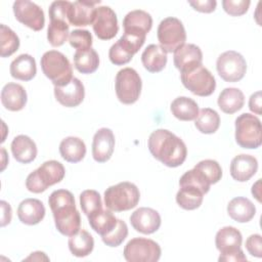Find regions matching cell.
<instances>
[{"instance_id": "6da1fadb", "label": "cell", "mask_w": 262, "mask_h": 262, "mask_svg": "<svg viewBox=\"0 0 262 262\" xmlns=\"http://www.w3.org/2000/svg\"><path fill=\"white\" fill-rule=\"evenodd\" d=\"M148 149L155 159L170 168L182 165L187 156L183 140L166 129H157L149 135Z\"/></svg>"}, {"instance_id": "7a4b0ae2", "label": "cell", "mask_w": 262, "mask_h": 262, "mask_svg": "<svg viewBox=\"0 0 262 262\" xmlns=\"http://www.w3.org/2000/svg\"><path fill=\"white\" fill-rule=\"evenodd\" d=\"M66 174L61 163L50 160L44 162L38 169L30 173L26 179V187L34 193H41L49 186L60 182Z\"/></svg>"}, {"instance_id": "3957f363", "label": "cell", "mask_w": 262, "mask_h": 262, "mask_svg": "<svg viewBox=\"0 0 262 262\" xmlns=\"http://www.w3.org/2000/svg\"><path fill=\"white\" fill-rule=\"evenodd\" d=\"M139 199L140 192L138 187L128 181L112 185L104 191V205L114 212H123L135 208Z\"/></svg>"}, {"instance_id": "277c9868", "label": "cell", "mask_w": 262, "mask_h": 262, "mask_svg": "<svg viewBox=\"0 0 262 262\" xmlns=\"http://www.w3.org/2000/svg\"><path fill=\"white\" fill-rule=\"evenodd\" d=\"M41 69L54 86H64L74 78L70 60L57 50H49L42 55Z\"/></svg>"}, {"instance_id": "5b68a950", "label": "cell", "mask_w": 262, "mask_h": 262, "mask_svg": "<svg viewBox=\"0 0 262 262\" xmlns=\"http://www.w3.org/2000/svg\"><path fill=\"white\" fill-rule=\"evenodd\" d=\"M235 141L248 149L257 148L262 143L261 122L258 117L244 113L235 119Z\"/></svg>"}, {"instance_id": "8992f818", "label": "cell", "mask_w": 262, "mask_h": 262, "mask_svg": "<svg viewBox=\"0 0 262 262\" xmlns=\"http://www.w3.org/2000/svg\"><path fill=\"white\" fill-rule=\"evenodd\" d=\"M183 86L198 96H209L216 88V80L212 73L203 64L180 73Z\"/></svg>"}, {"instance_id": "52a82bcc", "label": "cell", "mask_w": 262, "mask_h": 262, "mask_svg": "<svg viewBox=\"0 0 262 262\" xmlns=\"http://www.w3.org/2000/svg\"><path fill=\"white\" fill-rule=\"evenodd\" d=\"M142 82L138 73L132 68H124L117 73L115 89L118 99L124 104L137 101L141 93Z\"/></svg>"}, {"instance_id": "ba28073f", "label": "cell", "mask_w": 262, "mask_h": 262, "mask_svg": "<svg viewBox=\"0 0 262 262\" xmlns=\"http://www.w3.org/2000/svg\"><path fill=\"white\" fill-rule=\"evenodd\" d=\"M160 46L168 53L175 52L179 47L185 44L186 33L180 19L169 16L164 18L157 31Z\"/></svg>"}, {"instance_id": "9c48e42d", "label": "cell", "mask_w": 262, "mask_h": 262, "mask_svg": "<svg viewBox=\"0 0 262 262\" xmlns=\"http://www.w3.org/2000/svg\"><path fill=\"white\" fill-rule=\"evenodd\" d=\"M161 253V247L155 241L134 237L127 243L123 254L128 262H157Z\"/></svg>"}, {"instance_id": "30bf717a", "label": "cell", "mask_w": 262, "mask_h": 262, "mask_svg": "<svg viewBox=\"0 0 262 262\" xmlns=\"http://www.w3.org/2000/svg\"><path fill=\"white\" fill-rule=\"evenodd\" d=\"M216 69L221 79L234 83L244 78L247 72V62L241 53L228 50L218 56Z\"/></svg>"}, {"instance_id": "8fae6325", "label": "cell", "mask_w": 262, "mask_h": 262, "mask_svg": "<svg viewBox=\"0 0 262 262\" xmlns=\"http://www.w3.org/2000/svg\"><path fill=\"white\" fill-rule=\"evenodd\" d=\"M12 8L15 18L26 27L33 31H40L44 28V11L36 3L28 0H17L13 3Z\"/></svg>"}, {"instance_id": "7c38bea8", "label": "cell", "mask_w": 262, "mask_h": 262, "mask_svg": "<svg viewBox=\"0 0 262 262\" xmlns=\"http://www.w3.org/2000/svg\"><path fill=\"white\" fill-rule=\"evenodd\" d=\"M56 229L67 236L77 233L81 228V216L76 204L67 205L52 211Z\"/></svg>"}, {"instance_id": "4fadbf2b", "label": "cell", "mask_w": 262, "mask_h": 262, "mask_svg": "<svg viewBox=\"0 0 262 262\" xmlns=\"http://www.w3.org/2000/svg\"><path fill=\"white\" fill-rule=\"evenodd\" d=\"M95 35L101 40L113 39L118 31V18L115 11L108 6H99L96 9L95 18L92 24Z\"/></svg>"}, {"instance_id": "5bb4252c", "label": "cell", "mask_w": 262, "mask_h": 262, "mask_svg": "<svg viewBox=\"0 0 262 262\" xmlns=\"http://www.w3.org/2000/svg\"><path fill=\"white\" fill-rule=\"evenodd\" d=\"M152 27V18L144 10L136 9L128 12L123 19L124 34L145 39Z\"/></svg>"}, {"instance_id": "9a60e30c", "label": "cell", "mask_w": 262, "mask_h": 262, "mask_svg": "<svg viewBox=\"0 0 262 262\" xmlns=\"http://www.w3.org/2000/svg\"><path fill=\"white\" fill-rule=\"evenodd\" d=\"M100 1L78 0L71 3L68 13L69 24L75 27H85L93 24L96 13V5Z\"/></svg>"}, {"instance_id": "2e32d148", "label": "cell", "mask_w": 262, "mask_h": 262, "mask_svg": "<svg viewBox=\"0 0 262 262\" xmlns=\"http://www.w3.org/2000/svg\"><path fill=\"white\" fill-rule=\"evenodd\" d=\"M130 223L136 231L143 234H150L160 228L161 216L158 211L142 207L131 214Z\"/></svg>"}, {"instance_id": "e0dca14e", "label": "cell", "mask_w": 262, "mask_h": 262, "mask_svg": "<svg viewBox=\"0 0 262 262\" xmlns=\"http://www.w3.org/2000/svg\"><path fill=\"white\" fill-rule=\"evenodd\" d=\"M55 99L66 107L78 106L85 97V88L78 78H73L64 86H54Z\"/></svg>"}, {"instance_id": "ac0fdd59", "label": "cell", "mask_w": 262, "mask_h": 262, "mask_svg": "<svg viewBox=\"0 0 262 262\" xmlns=\"http://www.w3.org/2000/svg\"><path fill=\"white\" fill-rule=\"evenodd\" d=\"M115 148V135L108 128L98 129L92 141V157L98 163L107 162Z\"/></svg>"}, {"instance_id": "d6986e66", "label": "cell", "mask_w": 262, "mask_h": 262, "mask_svg": "<svg viewBox=\"0 0 262 262\" xmlns=\"http://www.w3.org/2000/svg\"><path fill=\"white\" fill-rule=\"evenodd\" d=\"M242 233L233 226H224L219 229L215 236V245L220 252V256H225L243 251Z\"/></svg>"}, {"instance_id": "ffe728a7", "label": "cell", "mask_w": 262, "mask_h": 262, "mask_svg": "<svg viewBox=\"0 0 262 262\" xmlns=\"http://www.w3.org/2000/svg\"><path fill=\"white\" fill-rule=\"evenodd\" d=\"M173 61L176 69L182 73L203 64V53L201 48L195 44H184L174 52Z\"/></svg>"}, {"instance_id": "44dd1931", "label": "cell", "mask_w": 262, "mask_h": 262, "mask_svg": "<svg viewBox=\"0 0 262 262\" xmlns=\"http://www.w3.org/2000/svg\"><path fill=\"white\" fill-rule=\"evenodd\" d=\"M258 170V161L251 155H238L231 160L230 175L238 182H246L253 177Z\"/></svg>"}, {"instance_id": "7402d4cb", "label": "cell", "mask_w": 262, "mask_h": 262, "mask_svg": "<svg viewBox=\"0 0 262 262\" xmlns=\"http://www.w3.org/2000/svg\"><path fill=\"white\" fill-rule=\"evenodd\" d=\"M27 100V92L19 84L7 83L1 90V102L8 111L18 112L23 110Z\"/></svg>"}, {"instance_id": "603a6c76", "label": "cell", "mask_w": 262, "mask_h": 262, "mask_svg": "<svg viewBox=\"0 0 262 262\" xmlns=\"http://www.w3.org/2000/svg\"><path fill=\"white\" fill-rule=\"evenodd\" d=\"M45 216V207L40 200L26 199L20 202L17 208V217L19 221L27 225H35L43 220Z\"/></svg>"}, {"instance_id": "cb8c5ba5", "label": "cell", "mask_w": 262, "mask_h": 262, "mask_svg": "<svg viewBox=\"0 0 262 262\" xmlns=\"http://www.w3.org/2000/svg\"><path fill=\"white\" fill-rule=\"evenodd\" d=\"M11 152L13 158L21 164H29L37 157V145L33 139L27 135H17L11 142Z\"/></svg>"}, {"instance_id": "d4e9b609", "label": "cell", "mask_w": 262, "mask_h": 262, "mask_svg": "<svg viewBox=\"0 0 262 262\" xmlns=\"http://www.w3.org/2000/svg\"><path fill=\"white\" fill-rule=\"evenodd\" d=\"M10 75L20 81H30L37 74L35 58L30 54H20L10 63Z\"/></svg>"}, {"instance_id": "484cf974", "label": "cell", "mask_w": 262, "mask_h": 262, "mask_svg": "<svg viewBox=\"0 0 262 262\" xmlns=\"http://www.w3.org/2000/svg\"><path fill=\"white\" fill-rule=\"evenodd\" d=\"M227 213L231 219L239 223L251 221L255 214V205L247 198L237 196L232 199L227 205Z\"/></svg>"}, {"instance_id": "4316f807", "label": "cell", "mask_w": 262, "mask_h": 262, "mask_svg": "<svg viewBox=\"0 0 262 262\" xmlns=\"http://www.w3.org/2000/svg\"><path fill=\"white\" fill-rule=\"evenodd\" d=\"M167 52L157 44L148 45L141 54V62L149 73H159L167 64Z\"/></svg>"}, {"instance_id": "83f0119b", "label": "cell", "mask_w": 262, "mask_h": 262, "mask_svg": "<svg viewBox=\"0 0 262 262\" xmlns=\"http://www.w3.org/2000/svg\"><path fill=\"white\" fill-rule=\"evenodd\" d=\"M217 103L223 113L231 115L244 106L245 96L238 88H225L220 92Z\"/></svg>"}, {"instance_id": "f1b7e54d", "label": "cell", "mask_w": 262, "mask_h": 262, "mask_svg": "<svg viewBox=\"0 0 262 262\" xmlns=\"http://www.w3.org/2000/svg\"><path fill=\"white\" fill-rule=\"evenodd\" d=\"M59 152L61 158L67 162L78 163L82 161L86 155V145L79 137L69 136L61 140Z\"/></svg>"}, {"instance_id": "f546056e", "label": "cell", "mask_w": 262, "mask_h": 262, "mask_svg": "<svg viewBox=\"0 0 262 262\" xmlns=\"http://www.w3.org/2000/svg\"><path fill=\"white\" fill-rule=\"evenodd\" d=\"M172 115L180 121H193L199 115L198 103L186 96H179L175 98L170 106Z\"/></svg>"}, {"instance_id": "4dcf8cb0", "label": "cell", "mask_w": 262, "mask_h": 262, "mask_svg": "<svg viewBox=\"0 0 262 262\" xmlns=\"http://www.w3.org/2000/svg\"><path fill=\"white\" fill-rule=\"evenodd\" d=\"M88 222L91 228L98 233L99 235L103 236L110 233L117 225L118 219L108 209H101L91 215L88 216Z\"/></svg>"}, {"instance_id": "1f68e13d", "label": "cell", "mask_w": 262, "mask_h": 262, "mask_svg": "<svg viewBox=\"0 0 262 262\" xmlns=\"http://www.w3.org/2000/svg\"><path fill=\"white\" fill-rule=\"evenodd\" d=\"M69 249L71 253L79 258L88 256L94 248L93 236L85 229H80L77 233L70 236Z\"/></svg>"}, {"instance_id": "d6a6232c", "label": "cell", "mask_w": 262, "mask_h": 262, "mask_svg": "<svg viewBox=\"0 0 262 262\" xmlns=\"http://www.w3.org/2000/svg\"><path fill=\"white\" fill-rule=\"evenodd\" d=\"M73 58L76 70L82 74H92L98 69L99 57L93 48L83 51L76 50Z\"/></svg>"}, {"instance_id": "836d02e7", "label": "cell", "mask_w": 262, "mask_h": 262, "mask_svg": "<svg viewBox=\"0 0 262 262\" xmlns=\"http://www.w3.org/2000/svg\"><path fill=\"white\" fill-rule=\"evenodd\" d=\"M204 199V193L196 187L190 185L180 186L176 194V202L184 210H195L198 209Z\"/></svg>"}, {"instance_id": "e575fe53", "label": "cell", "mask_w": 262, "mask_h": 262, "mask_svg": "<svg viewBox=\"0 0 262 262\" xmlns=\"http://www.w3.org/2000/svg\"><path fill=\"white\" fill-rule=\"evenodd\" d=\"M194 126L201 133L213 134L220 126V117L215 110L204 107L199 112L194 120Z\"/></svg>"}, {"instance_id": "d590c367", "label": "cell", "mask_w": 262, "mask_h": 262, "mask_svg": "<svg viewBox=\"0 0 262 262\" xmlns=\"http://www.w3.org/2000/svg\"><path fill=\"white\" fill-rule=\"evenodd\" d=\"M70 36V24L61 19H50L47 29L48 42L53 47H58L64 44Z\"/></svg>"}, {"instance_id": "8d00e7d4", "label": "cell", "mask_w": 262, "mask_h": 262, "mask_svg": "<svg viewBox=\"0 0 262 262\" xmlns=\"http://www.w3.org/2000/svg\"><path fill=\"white\" fill-rule=\"evenodd\" d=\"M0 55L1 57H8L12 55L19 47V38L7 26L0 25Z\"/></svg>"}, {"instance_id": "74e56055", "label": "cell", "mask_w": 262, "mask_h": 262, "mask_svg": "<svg viewBox=\"0 0 262 262\" xmlns=\"http://www.w3.org/2000/svg\"><path fill=\"white\" fill-rule=\"evenodd\" d=\"M184 185H190V186L196 187L204 194H206L210 190L211 183L203 172H201L199 169L193 167V169L188 170L180 177L179 186H184Z\"/></svg>"}, {"instance_id": "f35d334b", "label": "cell", "mask_w": 262, "mask_h": 262, "mask_svg": "<svg viewBox=\"0 0 262 262\" xmlns=\"http://www.w3.org/2000/svg\"><path fill=\"white\" fill-rule=\"evenodd\" d=\"M80 206L83 213L88 217L102 209L101 196L94 189H86L80 194Z\"/></svg>"}, {"instance_id": "ab89813d", "label": "cell", "mask_w": 262, "mask_h": 262, "mask_svg": "<svg viewBox=\"0 0 262 262\" xmlns=\"http://www.w3.org/2000/svg\"><path fill=\"white\" fill-rule=\"evenodd\" d=\"M128 235V227L125 221L118 219L116 227L107 234L101 236L102 242L108 247H118L120 246Z\"/></svg>"}, {"instance_id": "60d3db41", "label": "cell", "mask_w": 262, "mask_h": 262, "mask_svg": "<svg viewBox=\"0 0 262 262\" xmlns=\"http://www.w3.org/2000/svg\"><path fill=\"white\" fill-rule=\"evenodd\" d=\"M194 168L205 174L211 184L217 183L222 177V169L219 163L215 160H204L199 162Z\"/></svg>"}, {"instance_id": "b9f144b4", "label": "cell", "mask_w": 262, "mask_h": 262, "mask_svg": "<svg viewBox=\"0 0 262 262\" xmlns=\"http://www.w3.org/2000/svg\"><path fill=\"white\" fill-rule=\"evenodd\" d=\"M70 45L77 50H88L92 46V35L87 30H74L69 36Z\"/></svg>"}, {"instance_id": "7bdbcfd3", "label": "cell", "mask_w": 262, "mask_h": 262, "mask_svg": "<svg viewBox=\"0 0 262 262\" xmlns=\"http://www.w3.org/2000/svg\"><path fill=\"white\" fill-rule=\"evenodd\" d=\"M48 204L51 211H53L57 208L75 204V199L71 191L67 189H57L52 191L49 195Z\"/></svg>"}, {"instance_id": "ee69618b", "label": "cell", "mask_w": 262, "mask_h": 262, "mask_svg": "<svg viewBox=\"0 0 262 262\" xmlns=\"http://www.w3.org/2000/svg\"><path fill=\"white\" fill-rule=\"evenodd\" d=\"M108 57L111 62L115 66H123L128 63L132 59L133 55L128 50H126L119 41H117L111 46Z\"/></svg>"}, {"instance_id": "f6af8a7d", "label": "cell", "mask_w": 262, "mask_h": 262, "mask_svg": "<svg viewBox=\"0 0 262 262\" xmlns=\"http://www.w3.org/2000/svg\"><path fill=\"white\" fill-rule=\"evenodd\" d=\"M251 2L246 0H223L222 6L226 13L231 16H241L245 14L250 6Z\"/></svg>"}, {"instance_id": "bcb514c9", "label": "cell", "mask_w": 262, "mask_h": 262, "mask_svg": "<svg viewBox=\"0 0 262 262\" xmlns=\"http://www.w3.org/2000/svg\"><path fill=\"white\" fill-rule=\"evenodd\" d=\"M71 3L72 2L64 1V0L52 2L48 10L50 19H61L69 23L68 13H69V8L71 6Z\"/></svg>"}, {"instance_id": "7dc6e473", "label": "cell", "mask_w": 262, "mask_h": 262, "mask_svg": "<svg viewBox=\"0 0 262 262\" xmlns=\"http://www.w3.org/2000/svg\"><path fill=\"white\" fill-rule=\"evenodd\" d=\"M246 249L250 255L261 258L262 257V242L260 234H252L246 241Z\"/></svg>"}, {"instance_id": "c3c4849f", "label": "cell", "mask_w": 262, "mask_h": 262, "mask_svg": "<svg viewBox=\"0 0 262 262\" xmlns=\"http://www.w3.org/2000/svg\"><path fill=\"white\" fill-rule=\"evenodd\" d=\"M188 4L196 11L210 13L216 9L217 2L215 0H195V1H188Z\"/></svg>"}, {"instance_id": "681fc988", "label": "cell", "mask_w": 262, "mask_h": 262, "mask_svg": "<svg viewBox=\"0 0 262 262\" xmlns=\"http://www.w3.org/2000/svg\"><path fill=\"white\" fill-rule=\"evenodd\" d=\"M261 91H257L249 99V108L256 115H261Z\"/></svg>"}, {"instance_id": "f907efd6", "label": "cell", "mask_w": 262, "mask_h": 262, "mask_svg": "<svg viewBox=\"0 0 262 262\" xmlns=\"http://www.w3.org/2000/svg\"><path fill=\"white\" fill-rule=\"evenodd\" d=\"M0 204H1V211H2V214H1V226L4 227L5 225L9 224L10 221H11L12 210H11L10 205L7 202L1 201Z\"/></svg>"}, {"instance_id": "816d5d0a", "label": "cell", "mask_w": 262, "mask_h": 262, "mask_svg": "<svg viewBox=\"0 0 262 262\" xmlns=\"http://www.w3.org/2000/svg\"><path fill=\"white\" fill-rule=\"evenodd\" d=\"M219 261H224V262H241V261H247V257L245 256L244 252L241 251L238 253H233L225 256H219L218 258Z\"/></svg>"}, {"instance_id": "f5cc1de1", "label": "cell", "mask_w": 262, "mask_h": 262, "mask_svg": "<svg viewBox=\"0 0 262 262\" xmlns=\"http://www.w3.org/2000/svg\"><path fill=\"white\" fill-rule=\"evenodd\" d=\"M26 261H29V260H33V261H42V260H46L48 261L49 258L45 255V253L43 252H40V251H37V252H34L32 253L28 258L25 259Z\"/></svg>"}, {"instance_id": "db71d44e", "label": "cell", "mask_w": 262, "mask_h": 262, "mask_svg": "<svg viewBox=\"0 0 262 262\" xmlns=\"http://www.w3.org/2000/svg\"><path fill=\"white\" fill-rule=\"evenodd\" d=\"M260 183H261V179H258L257 182L255 184H253V186H252V194L257 199V201L259 203L261 202V198H260Z\"/></svg>"}, {"instance_id": "11a10c76", "label": "cell", "mask_w": 262, "mask_h": 262, "mask_svg": "<svg viewBox=\"0 0 262 262\" xmlns=\"http://www.w3.org/2000/svg\"><path fill=\"white\" fill-rule=\"evenodd\" d=\"M1 152H2V157H3V161H2V168H1V170L3 171L4 169H5V166H6V162L4 161V158H5V155H6V151H5V149L3 148V147H1Z\"/></svg>"}]
</instances>
